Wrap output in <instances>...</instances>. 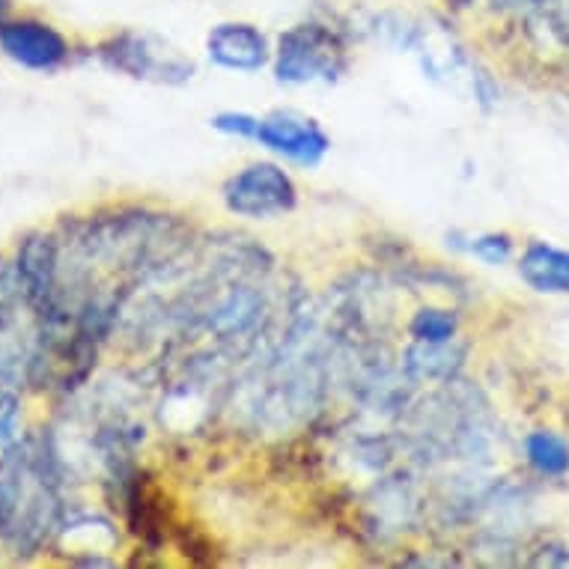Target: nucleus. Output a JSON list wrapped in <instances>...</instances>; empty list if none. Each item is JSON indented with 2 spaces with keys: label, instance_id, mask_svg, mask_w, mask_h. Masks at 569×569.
<instances>
[{
  "label": "nucleus",
  "instance_id": "nucleus-1",
  "mask_svg": "<svg viewBox=\"0 0 569 569\" xmlns=\"http://www.w3.org/2000/svg\"><path fill=\"white\" fill-rule=\"evenodd\" d=\"M227 209L244 218H271L296 203L292 179L274 164H251L236 173L224 188Z\"/></svg>",
  "mask_w": 569,
  "mask_h": 569
},
{
  "label": "nucleus",
  "instance_id": "nucleus-2",
  "mask_svg": "<svg viewBox=\"0 0 569 569\" xmlns=\"http://www.w3.org/2000/svg\"><path fill=\"white\" fill-rule=\"evenodd\" d=\"M343 60L331 30L319 24H299L287 37H280L278 72L287 81H313L335 76Z\"/></svg>",
  "mask_w": 569,
  "mask_h": 569
},
{
  "label": "nucleus",
  "instance_id": "nucleus-3",
  "mask_svg": "<svg viewBox=\"0 0 569 569\" xmlns=\"http://www.w3.org/2000/svg\"><path fill=\"white\" fill-rule=\"evenodd\" d=\"M104 60L113 69H122L134 78H179L191 76V63L186 57H179L173 48L161 46L159 39L143 37V33H126V37L113 39L102 48Z\"/></svg>",
  "mask_w": 569,
  "mask_h": 569
},
{
  "label": "nucleus",
  "instance_id": "nucleus-4",
  "mask_svg": "<svg viewBox=\"0 0 569 569\" xmlns=\"http://www.w3.org/2000/svg\"><path fill=\"white\" fill-rule=\"evenodd\" d=\"M0 51L33 72H51L69 57V42L57 28L37 19L0 24Z\"/></svg>",
  "mask_w": 569,
  "mask_h": 569
},
{
  "label": "nucleus",
  "instance_id": "nucleus-5",
  "mask_svg": "<svg viewBox=\"0 0 569 569\" xmlns=\"http://www.w3.org/2000/svg\"><path fill=\"white\" fill-rule=\"evenodd\" d=\"M251 138L299 164H317L328 150V138L319 131L317 122L296 117V113H274V117L257 120Z\"/></svg>",
  "mask_w": 569,
  "mask_h": 569
},
{
  "label": "nucleus",
  "instance_id": "nucleus-6",
  "mask_svg": "<svg viewBox=\"0 0 569 569\" xmlns=\"http://www.w3.org/2000/svg\"><path fill=\"white\" fill-rule=\"evenodd\" d=\"M19 269L21 290L24 299L33 310H39L42 317L54 313L57 301V242L46 233L28 236L19 248Z\"/></svg>",
  "mask_w": 569,
  "mask_h": 569
},
{
  "label": "nucleus",
  "instance_id": "nucleus-7",
  "mask_svg": "<svg viewBox=\"0 0 569 569\" xmlns=\"http://www.w3.org/2000/svg\"><path fill=\"white\" fill-rule=\"evenodd\" d=\"M209 54L224 69L253 72V69H260L266 63L269 46H266V37L253 24L230 21V24L212 28V33H209Z\"/></svg>",
  "mask_w": 569,
  "mask_h": 569
},
{
  "label": "nucleus",
  "instance_id": "nucleus-8",
  "mask_svg": "<svg viewBox=\"0 0 569 569\" xmlns=\"http://www.w3.org/2000/svg\"><path fill=\"white\" fill-rule=\"evenodd\" d=\"M525 283L537 292H569V251L533 242L519 262Z\"/></svg>",
  "mask_w": 569,
  "mask_h": 569
},
{
  "label": "nucleus",
  "instance_id": "nucleus-9",
  "mask_svg": "<svg viewBox=\"0 0 569 569\" xmlns=\"http://www.w3.org/2000/svg\"><path fill=\"white\" fill-rule=\"evenodd\" d=\"M525 453L540 475L560 477L569 471V448L551 432H531L525 439Z\"/></svg>",
  "mask_w": 569,
  "mask_h": 569
},
{
  "label": "nucleus",
  "instance_id": "nucleus-10",
  "mask_svg": "<svg viewBox=\"0 0 569 569\" xmlns=\"http://www.w3.org/2000/svg\"><path fill=\"white\" fill-rule=\"evenodd\" d=\"M415 335L418 340H432V343H445L453 335V319L441 310H423L418 319H415Z\"/></svg>",
  "mask_w": 569,
  "mask_h": 569
},
{
  "label": "nucleus",
  "instance_id": "nucleus-11",
  "mask_svg": "<svg viewBox=\"0 0 569 569\" xmlns=\"http://www.w3.org/2000/svg\"><path fill=\"white\" fill-rule=\"evenodd\" d=\"M475 251L489 262H505L510 257V239L507 236H486L475 244Z\"/></svg>",
  "mask_w": 569,
  "mask_h": 569
},
{
  "label": "nucleus",
  "instance_id": "nucleus-12",
  "mask_svg": "<svg viewBox=\"0 0 569 569\" xmlns=\"http://www.w3.org/2000/svg\"><path fill=\"white\" fill-rule=\"evenodd\" d=\"M19 420V402L12 393H0V439H12Z\"/></svg>",
  "mask_w": 569,
  "mask_h": 569
},
{
  "label": "nucleus",
  "instance_id": "nucleus-13",
  "mask_svg": "<svg viewBox=\"0 0 569 569\" xmlns=\"http://www.w3.org/2000/svg\"><path fill=\"white\" fill-rule=\"evenodd\" d=\"M0 10H3V0H0Z\"/></svg>",
  "mask_w": 569,
  "mask_h": 569
}]
</instances>
